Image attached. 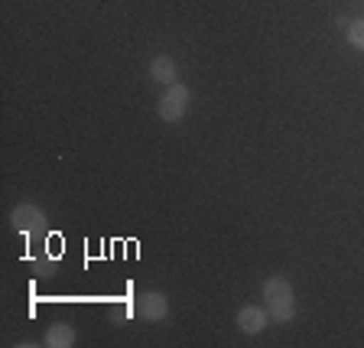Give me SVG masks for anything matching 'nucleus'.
Instances as JSON below:
<instances>
[{
    "instance_id": "obj_1",
    "label": "nucleus",
    "mask_w": 364,
    "mask_h": 348,
    "mask_svg": "<svg viewBox=\"0 0 364 348\" xmlns=\"http://www.w3.org/2000/svg\"><path fill=\"white\" fill-rule=\"evenodd\" d=\"M264 306L270 312L273 322H293L296 316V296H293V283L287 277H270L264 280Z\"/></svg>"
},
{
    "instance_id": "obj_2",
    "label": "nucleus",
    "mask_w": 364,
    "mask_h": 348,
    "mask_svg": "<svg viewBox=\"0 0 364 348\" xmlns=\"http://www.w3.org/2000/svg\"><path fill=\"white\" fill-rule=\"evenodd\" d=\"M189 107H192V91L186 88V85H169L166 88V95L159 98V105H156V114H159V121H166V124H176V121H182L186 114H189Z\"/></svg>"
},
{
    "instance_id": "obj_3",
    "label": "nucleus",
    "mask_w": 364,
    "mask_h": 348,
    "mask_svg": "<svg viewBox=\"0 0 364 348\" xmlns=\"http://www.w3.org/2000/svg\"><path fill=\"white\" fill-rule=\"evenodd\" d=\"M10 225H14V231H20L23 238H43V235H49V221H46L43 209H39V205H30V202L16 205L14 215H10Z\"/></svg>"
},
{
    "instance_id": "obj_4",
    "label": "nucleus",
    "mask_w": 364,
    "mask_h": 348,
    "mask_svg": "<svg viewBox=\"0 0 364 348\" xmlns=\"http://www.w3.org/2000/svg\"><path fill=\"white\" fill-rule=\"evenodd\" d=\"M134 310H136V316L146 319V322H163V319L169 316V300L163 293H156V290H150V293L136 296Z\"/></svg>"
},
{
    "instance_id": "obj_5",
    "label": "nucleus",
    "mask_w": 364,
    "mask_h": 348,
    "mask_svg": "<svg viewBox=\"0 0 364 348\" xmlns=\"http://www.w3.org/2000/svg\"><path fill=\"white\" fill-rule=\"evenodd\" d=\"M267 322H270L267 306H244V310H237V329L244 335H260L267 329Z\"/></svg>"
},
{
    "instance_id": "obj_6",
    "label": "nucleus",
    "mask_w": 364,
    "mask_h": 348,
    "mask_svg": "<svg viewBox=\"0 0 364 348\" xmlns=\"http://www.w3.org/2000/svg\"><path fill=\"white\" fill-rule=\"evenodd\" d=\"M150 78L159 85H176V78H179V68H176V62L169 59V56H156V59L150 62Z\"/></svg>"
},
{
    "instance_id": "obj_7",
    "label": "nucleus",
    "mask_w": 364,
    "mask_h": 348,
    "mask_svg": "<svg viewBox=\"0 0 364 348\" xmlns=\"http://www.w3.org/2000/svg\"><path fill=\"white\" fill-rule=\"evenodd\" d=\"M46 348H72L75 345V329L68 322H55V326L46 329Z\"/></svg>"
},
{
    "instance_id": "obj_8",
    "label": "nucleus",
    "mask_w": 364,
    "mask_h": 348,
    "mask_svg": "<svg viewBox=\"0 0 364 348\" xmlns=\"http://www.w3.org/2000/svg\"><path fill=\"white\" fill-rule=\"evenodd\" d=\"M348 43L364 53V16H361V20H351L348 23Z\"/></svg>"
},
{
    "instance_id": "obj_9",
    "label": "nucleus",
    "mask_w": 364,
    "mask_h": 348,
    "mask_svg": "<svg viewBox=\"0 0 364 348\" xmlns=\"http://www.w3.org/2000/svg\"><path fill=\"white\" fill-rule=\"evenodd\" d=\"M30 267L39 273V277H46V273H55V267H59V264H55V260H49V258H30Z\"/></svg>"
}]
</instances>
